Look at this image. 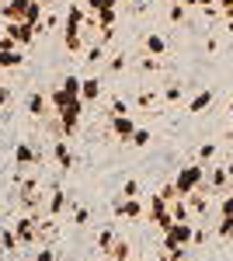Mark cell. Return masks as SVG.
<instances>
[{
    "mask_svg": "<svg viewBox=\"0 0 233 261\" xmlns=\"http://www.w3.org/2000/svg\"><path fill=\"white\" fill-rule=\"evenodd\" d=\"M101 60H105V42H94V45L87 49V63L94 66V63H101Z\"/></svg>",
    "mask_w": 233,
    "mask_h": 261,
    "instance_id": "25",
    "label": "cell"
},
{
    "mask_svg": "<svg viewBox=\"0 0 233 261\" xmlns=\"http://www.w3.org/2000/svg\"><path fill=\"white\" fill-rule=\"evenodd\" d=\"M115 216H122V220H139V216H143L139 199H118L115 202Z\"/></svg>",
    "mask_w": 233,
    "mask_h": 261,
    "instance_id": "9",
    "label": "cell"
},
{
    "mask_svg": "<svg viewBox=\"0 0 233 261\" xmlns=\"http://www.w3.org/2000/svg\"><path fill=\"white\" fill-rule=\"evenodd\" d=\"M146 56H164L167 53V42H164V35H146Z\"/></svg>",
    "mask_w": 233,
    "mask_h": 261,
    "instance_id": "20",
    "label": "cell"
},
{
    "mask_svg": "<svg viewBox=\"0 0 233 261\" xmlns=\"http://www.w3.org/2000/svg\"><path fill=\"white\" fill-rule=\"evenodd\" d=\"M28 115H35V119L53 115V112H49V98H45L42 91H32V98H28Z\"/></svg>",
    "mask_w": 233,
    "mask_h": 261,
    "instance_id": "10",
    "label": "cell"
},
{
    "mask_svg": "<svg viewBox=\"0 0 233 261\" xmlns=\"http://www.w3.org/2000/svg\"><path fill=\"white\" fill-rule=\"evenodd\" d=\"M205 164H185L181 171H177V178H174V188H177V195L181 199H188L192 192H198V188H205Z\"/></svg>",
    "mask_w": 233,
    "mask_h": 261,
    "instance_id": "2",
    "label": "cell"
},
{
    "mask_svg": "<svg viewBox=\"0 0 233 261\" xmlns=\"http://www.w3.org/2000/svg\"><path fill=\"white\" fill-rule=\"evenodd\" d=\"M108 122H112V133H115L122 143L133 140V133H136V122H133V115H108Z\"/></svg>",
    "mask_w": 233,
    "mask_h": 261,
    "instance_id": "6",
    "label": "cell"
},
{
    "mask_svg": "<svg viewBox=\"0 0 233 261\" xmlns=\"http://www.w3.org/2000/svg\"><path fill=\"white\" fill-rule=\"evenodd\" d=\"M139 105H143V108H150V105H153V101H157V94H153V91H143V94H139Z\"/></svg>",
    "mask_w": 233,
    "mask_h": 261,
    "instance_id": "36",
    "label": "cell"
},
{
    "mask_svg": "<svg viewBox=\"0 0 233 261\" xmlns=\"http://www.w3.org/2000/svg\"><path fill=\"white\" fill-rule=\"evenodd\" d=\"M216 4H219L223 11H233V0H216Z\"/></svg>",
    "mask_w": 233,
    "mask_h": 261,
    "instance_id": "40",
    "label": "cell"
},
{
    "mask_svg": "<svg viewBox=\"0 0 233 261\" xmlns=\"http://www.w3.org/2000/svg\"><path fill=\"white\" fill-rule=\"evenodd\" d=\"M209 105H213V91H198V94L188 101V112H192V115H198V112H205Z\"/></svg>",
    "mask_w": 233,
    "mask_h": 261,
    "instance_id": "18",
    "label": "cell"
},
{
    "mask_svg": "<svg viewBox=\"0 0 233 261\" xmlns=\"http://www.w3.org/2000/svg\"><path fill=\"white\" fill-rule=\"evenodd\" d=\"M205 181H209L213 192H223V188L230 185V171H226V164H223V167H209V171H205Z\"/></svg>",
    "mask_w": 233,
    "mask_h": 261,
    "instance_id": "11",
    "label": "cell"
},
{
    "mask_svg": "<svg viewBox=\"0 0 233 261\" xmlns=\"http://www.w3.org/2000/svg\"><path fill=\"white\" fill-rule=\"evenodd\" d=\"M108 115H129V105H125L122 98H115V101H112V112H108Z\"/></svg>",
    "mask_w": 233,
    "mask_h": 261,
    "instance_id": "30",
    "label": "cell"
},
{
    "mask_svg": "<svg viewBox=\"0 0 233 261\" xmlns=\"http://www.w3.org/2000/svg\"><path fill=\"white\" fill-rule=\"evenodd\" d=\"M14 164H18V167H35V164H39L35 146H32V143H18V146H14Z\"/></svg>",
    "mask_w": 233,
    "mask_h": 261,
    "instance_id": "8",
    "label": "cell"
},
{
    "mask_svg": "<svg viewBox=\"0 0 233 261\" xmlns=\"http://www.w3.org/2000/svg\"><path fill=\"white\" fill-rule=\"evenodd\" d=\"M28 7H32V0H7V4L0 7V14L7 21H24L28 18Z\"/></svg>",
    "mask_w": 233,
    "mask_h": 261,
    "instance_id": "7",
    "label": "cell"
},
{
    "mask_svg": "<svg viewBox=\"0 0 233 261\" xmlns=\"http://www.w3.org/2000/svg\"><path fill=\"white\" fill-rule=\"evenodd\" d=\"M53 157H56L59 171H70V167H73V153H70L66 140H56V143H53Z\"/></svg>",
    "mask_w": 233,
    "mask_h": 261,
    "instance_id": "12",
    "label": "cell"
},
{
    "mask_svg": "<svg viewBox=\"0 0 233 261\" xmlns=\"http://www.w3.org/2000/svg\"><path fill=\"white\" fill-rule=\"evenodd\" d=\"M80 81H84V77H77V73H66V77L59 81L63 94H66V98H80Z\"/></svg>",
    "mask_w": 233,
    "mask_h": 261,
    "instance_id": "19",
    "label": "cell"
},
{
    "mask_svg": "<svg viewBox=\"0 0 233 261\" xmlns=\"http://www.w3.org/2000/svg\"><path fill=\"white\" fill-rule=\"evenodd\" d=\"M216 0H195V7H213Z\"/></svg>",
    "mask_w": 233,
    "mask_h": 261,
    "instance_id": "41",
    "label": "cell"
},
{
    "mask_svg": "<svg viewBox=\"0 0 233 261\" xmlns=\"http://www.w3.org/2000/svg\"><path fill=\"white\" fill-rule=\"evenodd\" d=\"M216 233H219L223 241H230V237H233V216H223L219 226H216Z\"/></svg>",
    "mask_w": 233,
    "mask_h": 261,
    "instance_id": "26",
    "label": "cell"
},
{
    "mask_svg": "<svg viewBox=\"0 0 233 261\" xmlns=\"http://www.w3.org/2000/svg\"><path fill=\"white\" fill-rule=\"evenodd\" d=\"M160 199H167V202H174V199H177V188H174V181L160 188Z\"/></svg>",
    "mask_w": 233,
    "mask_h": 261,
    "instance_id": "33",
    "label": "cell"
},
{
    "mask_svg": "<svg viewBox=\"0 0 233 261\" xmlns=\"http://www.w3.org/2000/svg\"><path fill=\"white\" fill-rule=\"evenodd\" d=\"M198 157H202V164H209L216 157V143H205V146H198Z\"/></svg>",
    "mask_w": 233,
    "mask_h": 261,
    "instance_id": "29",
    "label": "cell"
},
{
    "mask_svg": "<svg viewBox=\"0 0 233 261\" xmlns=\"http://www.w3.org/2000/svg\"><path fill=\"white\" fill-rule=\"evenodd\" d=\"M181 18H185V7L174 4V7H171V21H181Z\"/></svg>",
    "mask_w": 233,
    "mask_h": 261,
    "instance_id": "39",
    "label": "cell"
},
{
    "mask_svg": "<svg viewBox=\"0 0 233 261\" xmlns=\"http://www.w3.org/2000/svg\"><path fill=\"white\" fill-rule=\"evenodd\" d=\"M87 220H91L87 209H77V213H73V223H77V226H87Z\"/></svg>",
    "mask_w": 233,
    "mask_h": 261,
    "instance_id": "37",
    "label": "cell"
},
{
    "mask_svg": "<svg viewBox=\"0 0 233 261\" xmlns=\"http://www.w3.org/2000/svg\"><path fill=\"white\" fill-rule=\"evenodd\" d=\"M4 32L18 42L21 49H24V45H32L35 35H39V28H35V24H28V21H7V28H4Z\"/></svg>",
    "mask_w": 233,
    "mask_h": 261,
    "instance_id": "5",
    "label": "cell"
},
{
    "mask_svg": "<svg viewBox=\"0 0 233 261\" xmlns=\"http://www.w3.org/2000/svg\"><path fill=\"white\" fill-rule=\"evenodd\" d=\"M21 63H24L21 49H0V70H18Z\"/></svg>",
    "mask_w": 233,
    "mask_h": 261,
    "instance_id": "16",
    "label": "cell"
},
{
    "mask_svg": "<svg viewBox=\"0 0 233 261\" xmlns=\"http://www.w3.org/2000/svg\"><path fill=\"white\" fill-rule=\"evenodd\" d=\"M39 216L35 213H24L18 223H14V233H18V241H21V247H32V244H39Z\"/></svg>",
    "mask_w": 233,
    "mask_h": 261,
    "instance_id": "4",
    "label": "cell"
},
{
    "mask_svg": "<svg viewBox=\"0 0 233 261\" xmlns=\"http://www.w3.org/2000/svg\"><path fill=\"white\" fill-rule=\"evenodd\" d=\"M219 216H233V192L223 195V202H219Z\"/></svg>",
    "mask_w": 233,
    "mask_h": 261,
    "instance_id": "28",
    "label": "cell"
},
{
    "mask_svg": "<svg viewBox=\"0 0 233 261\" xmlns=\"http://www.w3.org/2000/svg\"><path fill=\"white\" fill-rule=\"evenodd\" d=\"M115 241H118V233L112 230V226H105V230L97 233V247H101V251H112V244H115Z\"/></svg>",
    "mask_w": 233,
    "mask_h": 261,
    "instance_id": "22",
    "label": "cell"
},
{
    "mask_svg": "<svg viewBox=\"0 0 233 261\" xmlns=\"http://www.w3.org/2000/svg\"><path fill=\"white\" fill-rule=\"evenodd\" d=\"M18 251H21V241H18V233H14V226L0 230V254H18Z\"/></svg>",
    "mask_w": 233,
    "mask_h": 261,
    "instance_id": "14",
    "label": "cell"
},
{
    "mask_svg": "<svg viewBox=\"0 0 233 261\" xmlns=\"http://www.w3.org/2000/svg\"><path fill=\"white\" fill-rule=\"evenodd\" d=\"M150 140H153V133H150V129H139L136 125V133H133V146H150Z\"/></svg>",
    "mask_w": 233,
    "mask_h": 261,
    "instance_id": "24",
    "label": "cell"
},
{
    "mask_svg": "<svg viewBox=\"0 0 233 261\" xmlns=\"http://www.w3.org/2000/svg\"><path fill=\"white\" fill-rule=\"evenodd\" d=\"M11 101H14V91H11L7 84H0V108H4V105H11Z\"/></svg>",
    "mask_w": 233,
    "mask_h": 261,
    "instance_id": "32",
    "label": "cell"
},
{
    "mask_svg": "<svg viewBox=\"0 0 233 261\" xmlns=\"http://www.w3.org/2000/svg\"><path fill=\"white\" fill-rule=\"evenodd\" d=\"M122 199H139V181H125V185H122Z\"/></svg>",
    "mask_w": 233,
    "mask_h": 261,
    "instance_id": "27",
    "label": "cell"
},
{
    "mask_svg": "<svg viewBox=\"0 0 233 261\" xmlns=\"http://www.w3.org/2000/svg\"><path fill=\"white\" fill-rule=\"evenodd\" d=\"M177 4H181V7H195V0H177Z\"/></svg>",
    "mask_w": 233,
    "mask_h": 261,
    "instance_id": "42",
    "label": "cell"
},
{
    "mask_svg": "<svg viewBox=\"0 0 233 261\" xmlns=\"http://www.w3.org/2000/svg\"><path fill=\"white\" fill-rule=\"evenodd\" d=\"M35 261H56V251H53V247H39Z\"/></svg>",
    "mask_w": 233,
    "mask_h": 261,
    "instance_id": "35",
    "label": "cell"
},
{
    "mask_svg": "<svg viewBox=\"0 0 233 261\" xmlns=\"http://www.w3.org/2000/svg\"><path fill=\"white\" fill-rule=\"evenodd\" d=\"M80 98L87 101V105L97 101L101 98V81H97V77H84V81H80Z\"/></svg>",
    "mask_w": 233,
    "mask_h": 261,
    "instance_id": "15",
    "label": "cell"
},
{
    "mask_svg": "<svg viewBox=\"0 0 233 261\" xmlns=\"http://www.w3.org/2000/svg\"><path fill=\"white\" fill-rule=\"evenodd\" d=\"M125 66H129V60H125V56H115V60L108 63V70H112V73H122Z\"/></svg>",
    "mask_w": 233,
    "mask_h": 261,
    "instance_id": "31",
    "label": "cell"
},
{
    "mask_svg": "<svg viewBox=\"0 0 233 261\" xmlns=\"http://www.w3.org/2000/svg\"><path fill=\"white\" fill-rule=\"evenodd\" d=\"M63 209H66V192L59 185H53V192H49V220H56Z\"/></svg>",
    "mask_w": 233,
    "mask_h": 261,
    "instance_id": "13",
    "label": "cell"
},
{
    "mask_svg": "<svg viewBox=\"0 0 233 261\" xmlns=\"http://www.w3.org/2000/svg\"><path fill=\"white\" fill-rule=\"evenodd\" d=\"M188 209H192V216H205V213H209V199L202 195V188L188 195Z\"/></svg>",
    "mask_w": 233,
    "mask_h": 261,
    "instance_id": "17",
    "label": "cell"
},
{
    "mask_svg": "<svg viewBox=\"0 0 233 261\" xmlns=\"http://www.w3.org/2000/svg\"><path fill=\"white\" fill-rule=\"evenodd\" d=\"M84 21H87L84 4H70V7H66V32H63V42H66L70 53H80V49H84V39H80Z\"/></svg>",
    "mask_w": 233,
    "mask_h": 261,
    "instance_id": "1",
    "label": "cell"
},
{
    "mask_svg": "<svg viewBox=\"0 0 233 261\" xmlns=\"http://www.w3.org/2000/svg\"><path fill=\"white\" fill-rule=\"evenodd\" d=\"M87 4V14H101V11H108V7H118L115 0H84Z\"/></svg>",
    "mask_w": 233,
    "mask_h": 261,
    "instance_id": "23",
    "label": "cell"
},
{
    "mask_svg": "<svg viewBox=\"0 0 233 261\" xmlns=\"http://www.w3.org/2000/svg\"><path fill=\"white\" fill-rule=\"evenodd\" d=\"M164 98L167 101H181V84H171V87L164 91Z\"/></svg>",
    "mask_w": 233,
    "mask_h": 261,
    "instance_id": "34",
    "label": "cell"
},
{
    "mask_svg": "<svg viewBox=\"0 0 233 261\" xmlns=\"http://www.w3.org/2000/svg\"><path fill=\"white\" fill-rule=\"evenodd\" d=\"M192 237H195L192 220H177V223H171V230H164V251L192 247Z\"/></svg>",
    "mask_w": 233,
    "mask_h": 261,
    "instance_id": "3",
    "label": "cell"
},
{
    "mask_svg": "<svg viewBox=\"0 0 233 261\" xmlns=\"http://www.w3.org/2000/svg\"><path fill=\"white\" fill-rule=\"evenodd\" d=\"M129 251H133V247H129V241H122V237H118V241L112 244V251H108V254H112L115 261H129Z\"/></svg>",
    "mask_w": 233,
    "mask_h": 261,
    "instance_id": "21",
    "label": "cell"
},
{
    "mask_svg": "<svg viewBox=\"0 0 233 261\" xmlns=\"http://www.w3.org/2000/svg\"><path fill=\"white\" fill-rule=\"evenodd\" d=\"M0 49H21L18 42L11 39V35H7V32H4V39H0Z\"/></svg>",
    "mask_w": 233,
    "mask_h": 261,
    "instance_id": "38",
    "label": "cell"
},
{
    "mask_svg": "<svg viewBox=\"0 0 233 261\" xmlns=\"http://www.w3.org/2000/svg\"><path fill=\"white\" fill-rule=\"evenodd\" d=\"M230 192H233V188H230Z\"/></svg>",
    "mask_w": 233,
    "mask_h": 261,
    "instance_id": "43",
    "label": "cell"
}]
</instances>
